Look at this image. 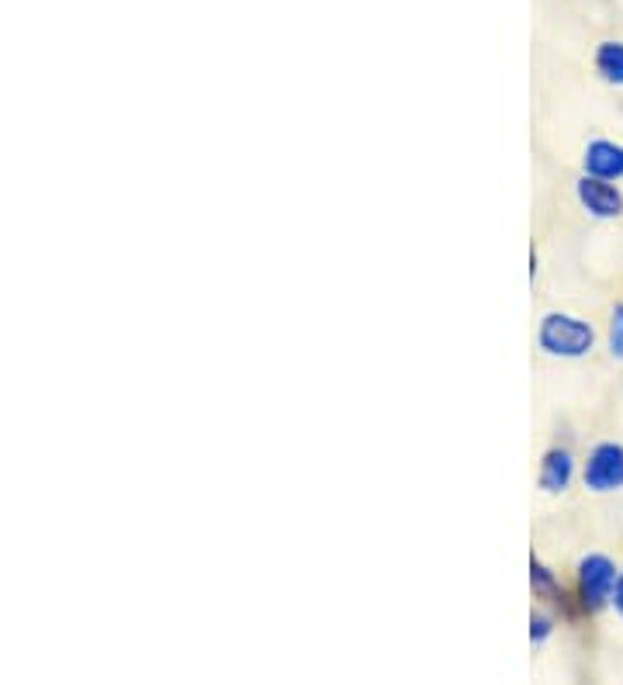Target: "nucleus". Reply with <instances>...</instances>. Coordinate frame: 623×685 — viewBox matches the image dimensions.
<instances>
[{
    "instance_id": "7ed1b4c3",
    "label": "nucleus",
    "mask_w": 623,
    "mask_h": 685,
    "mask_svg": "<svg viewBox=\"0 0 623 685\" xmlns=\"http://www.w3.org/2000/svg\"><path fill=\"white\" fill-rule=\"evenodd\" d=\"M585 485L592 491H616L623 488V447L600 444L585 460Z\"/></svg>"
},
{
    "instance_id": "423d86ee",
    "label": "nucleus",
    "mask_w": 623,
    "mask_h": 685,
    "mask_svg": "<svg viewBox=\"0 0 623 685\" xmlns=\"http://www.w3.org/2000/svg\"><path fill=\"white\" fill-rule=\"evenodd\" d=\"M572 481V454L568 450H548L540 460V488L544 491H564Z\"/></svg>"
},
{
    "instance_id": "9b49d317",
    "label": "nucleus",
    "mask_w": 623,
    "mask_h": 685,
    "mask_svg": "<svg viewBox=\"0 0 623 685\" xmlns=\"http://www.w3.org/2000/svg\"><path fill=\"white\" fill-rule=\"evenodd\" d=\"M613 606H616V613L623 616V571H620V579H616V589H613Z\"/></svg>"
},
{
    "instance_id": "9d476101",
    "label": "nucleus",
    "mask_w": 623,
    "mask_h": 685,
    "mask_svg": "<svg viewBox=\"0 0 623 685\" xmlns=\"http://www.w3.org/2000/svg\"><path fill=\"white\" fill-rule=\"evenodd\" d=\"M548 634H551V620L537 613V616L530 620V637H533V644H540V641H548Z\"/></svg>"
},
{
    "instance_id": "0eeeda50",
    "label": "nucleus",
    "mask_w": 623,
    "mask_h": 685,
    "mask_svg": "<svg viewBox=\"0 0 623 685\" xmlns=\"http://www.w3.org/2000/svg\"><path fill=\"white\" fill-rule=\"evenodd\" d=\"M595 70L610 84H623V42H603L600 52H595Z\"/></svg>"
},
{
    "instance_id": "39448f33",
    "label": "nucleus",
    "mask_w": 623,
    "mask_h": 685,
    "mask_svg": "<svg viewBox=\"0 0 623 685\" xmlns=\"http://www.w3.org/2000/svg\"><path fill=\"white\" fill-rule=\"evenodd\" d=\"M585 170L589 177H603V180H616L623 177V146L595 139L585 149Z\"/></svg>"
},
{
    "instance_id": "f03ea898",
    "label": "nucleus",
    "mask_w": 623,
    "mask_h": 685,
    "mask_svg": "<svg viewBox=\"0 0 623 685\" xmlns=\"http://www.w3.org/2000/svg\"><path fill=\"white\" fill-rule=\"evenodd\" d=\"M613 589H616V568H613V561L603 558V554L582 558V564H579V599H582V606H585L589 613L603 610L606 602L613 599Z\"/></svg>"
},
{
    "instance_id": "6e6552de",
    "label": "nucleus",
    "mask_w": 623,
    "mask_h": 685,
    "mask_svg": "<svg viewBox=\"0 0 623 685\" xmlns=\"http://www.w3.org/2000/svg\"><path fill=\"white\" fill-rule=\"evenodd\" d=\"M530 582H533V592L537 595H554V599H564L561 592H558V582H554V574L540 564L537 558L530 561Z\"/></svg>"
},
{
    "instance_id": "1a4fd4ad",
    "label": "nucleus",
    "mask_w": 623,
    "mask_h": 685,
    "mask_svg": "<svg viewBox=\"0 0 623 685\" xmlns=\"http://www.w3.org/2000/svg\"><path fill=\"white\" fill-rule=\"evenodd\" d=\"M610 353L616 361H623V305H616L610 319Z\"/></svg>"
},
{
    "instance_id": "20e7f679",
    "label": "nucleus",
    "mask_w": 623,
    "mask_h": 685,
    "mask_svg": "<svg viewBox=\"0 0 623 685\" xmlns=\"http://www.w3.org/2000/svg\"><path fill=\"white\" fill-rule=\"evenodd\" d=\"M579 201L595 218H620L623 215V195L606 184L603 177H582L579 180Z\"/></svg>"
},
{
    "instance_id": "f257e3e1",
    "label": "nucleus",
    "mask_w": 623,
    "mask_h": 685,
    "mask_svg": "<svg viewBox=\"0 0 623 685\" xmlns=\"http://www.w3.org/2000/svg\"><path fill=\"white\" fill-rule=\"evenodd\" d=\"M540 350H548L551 357H585V353L592 350V325L575 319V315H548L544 322H540Z\"/></svg>"
}]
</instances>
